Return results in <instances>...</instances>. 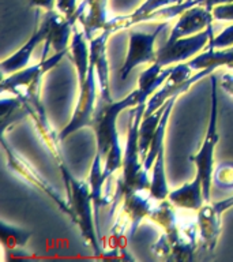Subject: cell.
I'll return each mask as SVG.
<instances>
[{
    "instance_id": "1",
    "label": "cell",
    "mask_w": 233,
    "mask_h": 262,
    "mask_svg": "<svg viewBox=\"0 0 233 262\" xmlns=\"http://www.w3.org/2000/svg\"><path fill=\"white\" fill-rule=\"evenodd\" d=\"M147 102H141L130 112L131 120L127 133L126 150L123 157L122 176L118 179L116 194L113 196V209L127 192L146 191L150 187L149 173L143 167V160L139 151V127L143 120V115Z\"/></svg>"
},
{
    "instance_id": "2",
    "label": "cell",
    "mask_w": 233,
    "mask_h": 262,
    "mask_svg": "<svg viewBox=\"0 0 233 262\" xmlns=\"http://www.w3.org/2000/svg\"><path fill=\"white\" fill-rule=\"evenodd\" d=\"M64 179L68 201L74 212V224H77L81 229V233L85 242L93 249L96 255L102 253L100 245V235H97L96 220H94V202L90 192L89 182L78 180L69 172L68 167L60 169Z\"/></svg>"
},
{
    "instance_id": "3",
    "label": "cell",
    "mask_w": 233,
    "mask_h": 262,
    "mask_svg": "<svg viewBox=\"0 0 233 262\" xmlns=\"http://www.w3.org/2000/svg\"><path fill=\"white\" fill-rule=\"evenodd\" d=\"M138 97L139 90L136 88L119 101H113V100L112 101H101L100 100V102H98L91 127H93L94 134H96V150L102 156V159H105L110 146L120 141L118 127H116L118 116L124 110L134 108V106L138 105Z\"/></svg>"
},
{
    "instance_id": "4",
    "label": "cell",
    "mask_w": 233,
    "mask_h": 262,
    "mask_svg": "<svg viewBox=\"0 0 233 262\" xmlns=\"http://www.w3.org/2000/svg\"><path fill=\"white\" fill-rule=\"evenodd\" d=\"M212 81V106H210V118H208L207 128L202 142V146L195 155L191 156L190 160L195 164L196 175L200 176L203 182L204 198L208 202L212 195V182L213 172H214V150L218 141H220V133H218V97H217V89H218V79L214 75H210Z\"/></svg>"
},
{
    "instance_id": "5",
    "label": "cell",
    "mask_w": 233,
    "mask_h": 262,
    "mask_svg": "<svg viewBox=\"0 0 233 262\" xmlns=\"http://www.w3.org/2000/svg\"><path fill=\"white\" fill-rule=\"evenodd\" d=\"M214 70H216L214 67H210V69L196 71L195 75H192V69L190 67L187 61L175 66L173 70H172V73L169 74V77L167 78V81L164 82L161 88L155 93L151 94L150 98L147 100L146 110H145L143 116L146 118V116L151 115L153 112H155L173 96H181L194 83L202 81L203 78L208 77V75H212Z\"/></svg>"
},
{
    "instance_id": "6",
    "label": "cell",
    "mask_w": 233,
    "mask_h": 262,
    "mask_svg": "<svg viewBox=\"0 0 233 262\" xmlns=\"http://www.w3.org/2000/svg\"><path fill=\"white\" fill-rule=\"evenodd\" d=\"M198 224L177 225L171 232H164L151 246V253L167 261H192L196 250Z\"/></svg>"
},
{
    "instance_id": "7",
    "label": "cell",
    "mask_w": 233,
    "mask_h": 262,
    "mask_svg": "<svg viewBox=\"0 0 233 262\" xmlns=\"http://www.w3.org/2000/svg\"><path fill=\"white\" fill-rule=\"evenodd\" d=\"M2 146H3V150L6 153V157H7V165L11 171L16 172L20 178H24L28 183H30L32 186H34L36 188H38L41 192H44L51 198V200L57 205V208L60 209L61 212L64 213L65 216H68L74 223V212L71 209V205H69V201H65L63 196L59 194L55 186L49 183L48 180L45 179L44 175H41L40 172L37 171V168L34 165L29 163L28 160L25 159L24 156H20L18 151H15L10 145L7 143V141L2 139Z\"/></svg>"
},
{
    "instance_id": "8",
    "label": "cell",
    "mask_w": 233,
    "mask_h": 262,
    "mask_svg": "<svg viewBox=\"0 0 233 262\" xmlns=\"http://www.w3.org/2000/svg\"><path fill=\"white\" fill-rule=\"evenodd\" d=\"M40 92L41 89H34L29 90V92H20V93H16L15 96L20 97L29 116L33 119V122L36 124V128L42 142L48 147L53 160L56 161L59 168L61 169V168L67 167V164H65L60 147V137H59V133H55L52 124L49 122L45 106L40 98Z\"/></svg>"
},
{
    "instance_id": "9",
    "label": "cell",
    "mask_w": 233,
    "mask_h": 262,
    "mask_svg": "<svg viewBox=\"0 0 233 262\" xmlns=\"http://www.w3.org/2000/svg\"><path fill=\"white\" fill-rule=\"evenodd\" d=\"M96 97H97V77H96L94 66L90 63L87 78L83 82V85L79 86V97L77 105L74 108L73 116L69 119L68 124L59 133L61 142L83 127H91L96 114Z\"/></svg>"
},
{
    "instance_id": "10",
    "label": "cell",
    "mask_w": 233,
    "mask_h": 262,
    "mask_svg": "<svg viewBox=\"0 0 233 262\" xmlns=\"http://www.w3.org/2000/svg\"><path fill=\"white\" fill-rule=\"evenodd\" d=\"M213 37H214V26L212 25L210 28L194 36L181 37L177 40H167V42L157 51L155 61L165 67L175 63L191 60L206 45H208Z\"/></svg>"
},
{
    "instance_id": "11",
    "label": "cell",
    "mask_w": 233,
    "mask_h": 262,
    "mask_svg": "<svg viewBox=\"0 0 233 262\" xmlns=\"http://www.w3.org/2000/svg\"><path fill=\"white\" fill-rule=\"evenodd\" d=\"M65 52H55L52 56L41 59L40 63L37 64L28 66L16 73L8 74V77L2 79V92L16 94L20 92L41 89V82L44 75L60 63Z\"/></svg>"
},
{
    "instance_id": "12",
    "label": "cell",
    "mask_w": 233,
    "mask_h": 262,
    "mask_svg": "<svg viewBox=\"0 0 233 262\" xmlns=\"http://www.w3.org/2000/svg\"><path fill=\"white\" fill-rule=\"evenodd\" d=\"M168 26V22H159L154 32L141 33L131 32L128 36V48H127L126 59L120 69V78L127 79L131 71L136 66L145 63H154L157 52L154 51L155 41L158 38L159 33H162Z\"/></svg>"
},
{
    "instance_id": "13",
    "label": "cell",
    "mask_w": 233,
    "mask_h": 262,
    "mask_svg": "<svg viewBox=\"0 0 233 262\" xmlns=\"http://www.w3.org/2000/svg\"><path fill=\"white\" fill-rule=\"evenodd\" d=\"M110 34L112 33L108 29H104L101 33H98L97 36L89 41L90 63L94 66L101 101H112L109 88V63L106 56V42Z\"/></svg>"
},
{
    "instance_id": "14",
    "label": "cell",
    "mask_w": 233,
    "mask_h": 262,
    "mask_svg": "<svg viewBox=\"0 0 233 262\" xmlns=\"http://www.w3.org/2000/svg\"><path fill=\"white\" fill-rule=\"evenodd\" d=\"M75 15L82 24L86 40L90 41L100 30L106 28L108 16V0H82L78 4Z\"/></svg>"
},
{
    "instance_id": "15",
    "label": "cell",
    "mask_w": 233,
    "mask_h": 262,
    "mask_svg": "<svg viewBox=\"0 0 233 262\" xmlns=\"http://www.w3.org/2000/svg\"><path fill=\"white\" fill-rule=\"evenodd\" d=\"M213 12L206 6H195L188 8L179 16L175 28L172 29L168 40H177L181 37H188L203 32L213 25Z\"/></svg>"
},
{
    "instance_id": "16",
    "label": "cell",
    "mask_w": 233,
    "mask_h": 262,
    "mask_svg": "<svg viewBox=\"0 0 233 262\" xmlns=\"http://www.w3.org/2000/svg\"><path fill=\"white\" fill-rule=\"evenodd\" d=\"M145 191H132L127 192L126 195L123 196V205H122V213L119 219H124L123 223V228L128 225V231H130V236L132 237L136 232V229L141 225L143 219L149 217L150 212L153 210V205H151L150 195L146 196L143 194Z\"/></svg>"
},
{
    "instance_id": "17",
    "label": "cell",
    "mask_w": 233,
    "mask_h": 262,
    "mask_svg": "<svg viewBox=\"0 0 233 262\" xmlns=\"http://www.w3.org/2000/svg\"><path fill=\"white\" fill-rule=\"evenodd\" d=\"M48 34L49 22L44 16L40 26H38L36 32L30 36V38H29V40L26 41L15 53H12L11 56L6 57V59L2 61V64H0V67H2V73L12 74L25 69V67H28L29 63H30V59H32L33 51L37 48V45L41 44L42 41H45L48 38Z\"/></svg>"
},
{
    "instance_id": "18",
    "label": "cell",
    "mask_w": 233,
    "mask_h": 262,
    "mask_svg": "<svg viewBox=\"0 0 233 262\" xmlns=\"http://www.w3.org/2000/svg\"><path fill=\"white\" fill-rule=\"evenodd\" d=\"M44 16L49 22V34L45 42L51 45L55 52H65L68 44H71L78 16L75 14L73 16H65L55 10L45 11Z\"/></svg>"
},
{
    "instance_id": "19",
    "label": "cell",
    "mask_w": 233,
    "mask_h": 262,
    "mask_svg": "<svg viewBox=\"0 0 233 262\" xmlns=\"http://www.w3.org/2000/svg\"><path fill=\"white\" fill-rule=\"evenodd\" d=\"M196 224L199 228V236L203 242V247L213 251L216 249L222 231V214L216 212L213 204L207 202L198 210Z\"/></svg>"
},
{
    "instance_id": "20",
    "label": "cell",
    "mask_w": 233,
    "mask_h": 262,
    "mask_svg": "<svg viewBox=\"0 0 233 262\" xmlns=\"http://www.w3.org/2000/svg\"><path fill=\"white\" fill-rule=\"evenodd\" d=\"M168 200L177 208L198 212L206 202L203 192V182L200 179V176L196 175L190 183L183 184L181 187L169 192Z\"/></svg>"
},
{
    "instance_id": "21",
    "label": "cell",
    "mask_w": 233,
    "mask_h": 262,
    "mask_svg": "<svg viewBox=\"0 0 233 262\" xmlns=\"http://www.w3.org/2000/svg\"><path fill=\"white\" fill-rule=\"evenodd\" d=\"M169 4H171L169 0H145V3H143L142 6H139L134 12H131L128 15L109 18L105 29H108L112 34H113L114 32L123 30V29H128L131 28L132 25L143 22L146 16H149L154 11L159 10V8L167 7Z\"/></svg>"
},
{
    "instance_id": "22",
    "label": "cell",
    "mask_w": 233,
    "mask_h": 262,
    "mask_svg": "<svg viewBox=\"0 0 233 262\" xmlns=\"http://www.w3.org/2000/svg\"><path fill=\"white\" fill-rule=\"evenodd\" d=\"M69 51H71L73 61L78 73V81L81 86L86 81L90 69V45H87V40H86L83 30L79 32L77 30V28L74 29Z\"/></svg>"
},
{
    "instance_id": "23",
    "label": "cell",
    "mask_w": 233,
    "mask_h": 262,
    "mask_svg": "<svg viewBox=\"0 0 233 262\" xmlns=\"http://www.w3.org/2000/svg\"><path fill=\"white\" fill-rule=\"evenodd\" d=\"M190 67L195 71L210 69V67H220V66H230L233 64V47L229 48H210L207 47V51L196 55L187 61Z\"/></svg>"
},
{
    "instance_id": "24",
    "label": "cell",
    "mask_w": 233,
    "mask_h": 262,
    "mask_svg": "<svg viewBox=\"0 0 233 262\" xmlns=\"http://www.w3.org/2000/svg\"><path fill=\"white\" fill-rule=\"evenodd\" d=\"M89 186L90 192H91V198L94 202V209H96V216L98 214V208L105 206L109 204V198H106L104 195V184L106 183L105 176H104V159L102 156L96 150L94 155L93 163H91V168H90L89 175Z\"/></svg>"
},
{
    "instance_id": "25",
    "label": "cell",
    "mask_w": 233,
    "mask_h": 262,
    "mask_svg": "<svg viewBox=\"0 0 233 262\" xmlns=\"http://www.w3.org/2000/svg\"><path fill=\"white\" fill-rule=\"evenodd\" d=\"M180 96H173V97L169 98L167 101V104H165V112H164L162 118H161V122H159L158 127H157V130H155L154 137L151 139L150 149L147 151L146 159L143 161V167H145L146 171H149V169L153 168V164H154L159 150L164 149V139H165V133H167L168 123H169V118H171L172 110H173V106H175L176 100Z\"/></svg>"
},
{
    "instance_id": "26",
    "label": "cell",
    "mask_w": 233,
    "mask_h": 262,
    "mask_svg": "<svg viewBox=\"0 0 233 262\" xmlns=\"http://www.w3.org/2000/svg\"><path fill=\"white\" fill-rule=\"evenodd\" d=\"M165 151L161 149L153 164V173H151L150 187H149V195L155 201L168 200L169 196V187H168L167 171H165Z\"/></svg>"
},
{
    "instance_id": "27",
    "label": "cell",
    "mask_w": 233,
    "mask_h": 262,
    "mask_svg": "<svg viewBox=\"0 0 233 262\" xmlns=\"http://www.w3.org/2000/svg\"><path fill=\"white\" fill-rule=\"evenodd\" d=\"M25 116H29L20 97L15 94H10V97H3L0 101V123H2V135L6 134L8 126L20 120Z\"/></svg>"
},
{
    "instance_id": "28",
    "label": "cell",
    "mask_w": 233,
    "mask_h": 262,
    "mask_svg": "<svg viewBox=\"0 0 233 262\" xmlns=\"http://www.w3.org/2000/svg\"><path fill=\"white\" fill-rule=\"evenodd\" d=\"M33 232L29 229L15 227V225L8 224L4 220H2L0 224V242L4 249L8 251L24 249L28 245Z\"/></svg>"
},
{
    "instance_id": "29",
    "label": "cell",
    "mask_w": 233,
    "mask_h": 262,
    "mask_svg": "<svg viewBox=\"0 0 233 262\" xmlns=\"http://www.w3.org/2000/svg\"><path fill=\"white\" fill-rule=\"evenodd\" d=\"M165 104L146 118L143 116V120L141 123V127H139V151H141V157H142L143 161L146 159L147 151L150 149L151 139L154 137L155 130H157L164 112H165Z\"/></svg>"
},
{
    "instance_id": "30",
    "label": "cell",
    "mask_w": 233,
    "mask_h": 262,
    "mask_svg": "<svg viewBox=\"0 0 233 262\" xmlns=\"http://www.w3.org/2000/svg\"><path fill=\"white\" fill-rule=\"evenodd\" d=\"M175 205L172 204L169 200L159 201V204L153 208L149 217L154 224L164 229V232H171L175 228H177L179 221H177V214H176Z\"/></svg>"
},
{
    "instance_id": "31",
    "label": "cell",
    "mask_w": 233,
    "mask_h": 262,
    "mask_svg": "<svg viewBox=\"0 0 233 262\" xmlns=\"http://www.w3.org/2000/svg\"><path fill=\"white\" fill-rule=\"evenodd\" d=\"M123 157H124V151H123L120 141H119L110 146L108 155L104 159V176H105L106 182L109 180V178L114 172L123 167Z\"/></svg>"
},
{
    "instance_id": "32",
    "label": "cell",
    "mask_w": 233,
    "mask_h": 262,
    "mask_svg": "<svg viewBox=\"0 0 233 262\" xmlns=\"http://www.w3.org/2000/svg\"><path fill=\"white\" fill-rule=\"evenodd\" d=\"M213 182L221 187H233V161H225L214 167Z\"/></svg>"
},
{
    "instance_id": "33",
    "label": "cell",
    "mask_w": 233,
    "mask_h": 262,
    "mask_svg": "<svg viewBox=\"0 0 233 262\" xmlns=\"http://www.w3.org/2000/svg\"><path fill=\"white\" fill-rule=\"evenodd\" d=\"M207 47L218 49L233 47V25H230L228 28H225L218 36L213 37Z\"/></svg>"
},
{
    "instance_id": "34",
    "label": "cell",
    "mask_w": 233,
    "mask_h": 262,
    "mask_svg": "<svg viewBox=\"0 0 233 262\" xmlns=\"http://www.w3.org/2000/svg\"><path fill=\"white\" fill-rule=\"evenodd\" d=\"M212 12L214 20H233V2L218 4L216 7H213Z\"/></svg>"
},
{
    "instance_id": "35",
    "label": "cell",
    "mask_w": 233,
    "mask_h": 262,
    "mask_svg": "<svg viewBox=\"0 0 233 262\" xmlns=\"http://www.w3.org/2000/svg\"><path fill=\"white\" fill-rule=\"evenodd\" d=\"M78 0H56L57 11L65 16H73L78 8Z\"/></svg>"
},
{
    "instance_id": "36",
    "label": "cell",
    "mask_w": 233,
    "mask_h": 262,
    "mask_svg": "<svg viewBox=\"0 0 233 262\" xmlns=\"http://www.w3.org/2000/svg\"><path fill=\"white\" fill-rule=\"evenodd\" d=\"M33 7L42 8L45 11H52L56 6V0H30Z\"/></svg>"
},
{
    "instance_id": "37",
    "label": "cell",
    "mask_w": 233,
    "mask_h": 262,
    "mask_svg": "<svg viewBox=\"0 0 233 262\" xmlns=\"http://www.w3.org/2000/svg\"><path fill=\"white\" fill-rule=\"evenodd\" d=\"M171 2V4H179V3H183L184 0H169Z\"/></svg>"
},
{
    "instance_id": "38",
    "label": "cell",
    "mask_w": 233,
    "mask_h": 262,
    "mask_svg": "<svg viewBox=\"0 0 233 262\" xmlns=\"http://www.w3.org/2000/svg\"><path fill=\"white\" fill-rule=\"evenodd\" d=\"M229 69H233V64H230V66H229Z\"/></svg>"
}]
</instances>
